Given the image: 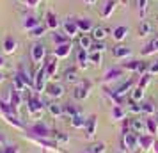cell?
<instances>
[{"mask_svg": "<svg viewBox=\"0 0 158 153\" xmlns=\"http://www.w3.org/2000/svg\"><path fill=\"white\" fill-rule=\"evenodd\" d=\"M44 32H46V27H44V25H39V27H36V29L30 30L29 36H30V37H43Z\"/></svg>", "mask_w": 158, "mask_h": 153, "instance_id": "b9f144b4", "label": "cell"}, {"mask_svg": "<svg viewBox=\"0 0 158 153\" xmlns=\"http://www.w3.org/2000/svg\"><path fill=\"white\" fill-rule=\"evenodd\" d=\"M96 126H98V116L93 114V116L87 117V123L84 126V130H85V137L87 139H94V134H96Z\"/></svg>", "mask_w": 158, "mask_h": 153, "instance_id": "30bf717a", "label": "cell"}, {"mask_svg": "<svg viewBox=\"0 0 158 153\" xmlns=\"http://www.w3.org/2000/svg\"><path fill=\"white\" fill-rule=\"evenodd\" d=\"M124 117H126L124 109H123L121 105H114V107H112V119H115V121H123Z\"/></svg>", "mask_w": 158, "mask_h": 153, "instance_id": "d6a6232c", "label": "cell"}, {"mask_svg": "<svg viewBox=\"0 0 158 153\" xmlns=\"http://www.w3.org/2000/svg\"><path fill=\"white\" fill-rule=\"evenodd\" d=\"M69 53H71V41L55 46V52H53V55H55L57 59H64V57H68Z\"/></svg>", "mask_w": 158, "mask_h": 153, "instance_id": "e0dca14e", "label": "cell"}, {"mask_svg": "<svg viewBox=\"0 0 158 153\" xmlns=\"http://www.w3.org/2000/svg\"><path fill=\"white\" fill-rule=\"evenodd\" d=\"M13 87L15 89H18V91H25V89H27V86H25V82L22 80V79H20V77H18V75H15V77H13Z\"/></svg>", "mask_w": 158, "mask_h": 153, "instance_id": "60d3db41", "label": "cell"}, {"mask_svg": "<svg viewBox=\"0 0 158 153\" xmlns=\"http://www.w3.org/2000/svg\"><path fill=\"white\" fill-rule=\"evenodd\" d=\"M39 2H41V0H25V4H27L29 7H36Z\"/></svg>", "mask_w": 158, "mask_h": 153, "instance_id": "f907efd6", "label": "cell"}, {"mask_svg": "<svg viewBox=\"0 0 158 153\" xmlns=\"http://www.w3.org/2000/svg\"><path fill=\"white\" fill-rule=\"evenodd\" d=\"M6 64V62H4V57H2V55H0V68H2V66Z\"/></svg>", "mask_w": 158, "mask_h": 153, "instance_id": "f5cc1de1", "label": "cell"}, {"mask_svg": "<svg viewBox=\"0 0 158 153\" xmlns=\"http://www.w3.org/2000/svg\"><path fill=\"white\" fill-rule=\"evenodd\" d=\"M46 95L50 96V98H60V96H64V87L60 86V84H57V82H50V84H46Z\"/></svg>", "mask_w": 158, "mask_h": 153, "instance_id": "9c48e42d", "label": "cell"}, {"mask_svg": "<svg viewBox=\"0 0 158 153\" xmlns=\"http://www.w3.org/2000/svg\"><path fill=\"white\" fill-rule=\"evenodd\" d=\"M46 80H48V75H46V66L43 62V66L39 68V71L34 77V89H36V93H43L46 89Z\"/></svg>", "mask_w": 158, "mask_h": 153, "instance_id": "7a4b0ae2", "label": "cell"}, {"mask_svg": "<svg viewBox=\"0 0 158 153\" xmlns=\"http://www.w3.org/2000/svg\"><path fill=\"white\" fill-rule=\"evenodd\" d=\"M62 32H64V34H68L69 37H73V36H77L80 30H78V25H77V22L68 18V20L62 23Z\"/></svg>", "mask_w": 158, "mask_h": 153, "instance_id": "4fadbf2b", "label": "cell"}, {"mask_svg": "<svg viewBox=\"0 0 158 153\" xmlns=\"http://www.w3.org/2000/svg\"><path fill=\"white\" fill-rule=\"evenodd\" d=\"M137 6H139V11H140V16H146V9H148V0H137Z\"/></svg>", "mask_w": 158, "mask_h": 153, "instance_id": "f6af8a7d", "label": "cell"}, {"mask_svg": "<svg viewBox=\"0 0 158 153\" xmlns=\"http://www.w3.org/2000/svg\"><path fill=\"white\" fill-rule=\"evenodd\" d=\"M123 70H130V71H137L144 75V73H148L149 70V64L148 62H144V61H128V62H123L121 64Z\"/></svg>", "mask_w": 158, "mask_h": 153, "instance_id": "277c9868", "label": "cell"}, {"mask_svg": "<svg viewBox=\"0 0 158 153\" xmlns=\"http://www.w3.org/2000/svg\"><path fill=\"white\" fill-rule=\"evenodd\" d=\"M6 80V77H4V75H2V73H0V84H2V82Z\"/></svg>", "mask_w": 158, "mask_h": 153, "instance_id": "db71d44e", "label": "cell"}, {"mask_svg": "<svg viewBox=\"0 0 158 153\" xmlns=\"http://www.w3.org/2000/svg\"><path fill=\"white\" fill-rule=\"evenodd\" d=\"M146 123H148V134L155 135V134L158 132V117H153V116H151L149 119H146Z\"/></svg>", "mask_w": 158, "mask_h": 153, "instance_id": "d590c367", "label": "cell"}, {"mask_svg": "<svg viewBox=\"0 0 158 153\" xmlns=\"http://www.w3.org/2000/svg\"><path fill=\"white\" fill-rule=\"evenodd\" d=\"M130 128H131V132L137 134V135L148 134V123H146V119H140V117L130 119Z\"/></svg>", "mask_w": 158, "mask_h": 153, "instance_id": "52a82bcc", "label": "cell"}, {"mask_svg": "<svg viewBox=\"0 0 158 153\" xmlns=\"http://www.w3.org/2000/svg\"><path fill=\"white\" fill-rule=\"evenodd\" d=\"M87 4H94V0H85Z\"/></svg>", "mask_w": 158, "mask_h": 153, "instance_id": "11a10c76", "label": "cell"}, {"mask_svg": "<svg viewBox=\"0 0 158 153\" xmlns=\"http://www.w3.org/2000/svg\"><path fill=\"white\" fill-rule=\"evenodd\" d=\"M87 153H91V151H87Z\"/></svg>", "mask_w": 158, "mask_h": 153, "instance_id": "6f0895ef", "label": "cell"}, {"mask_svg": "<svg viewBox=\"0 0 158 153\" xmlns=\"http://www.w3.org/2000/svg\"><path fill=\"white\" fill-rule=\"evenodd\" d=\"M77 62L80 64V68H85L87 62H89V53H87V50L80 48L78 53H77Z\"/></svg>", "mask_w": 158, "mask_h": 153, "instance_id": "836d02e7", "label": "cell"}, {"mask_svg": "<svg viewBox=\"0 0 158 153\" xmlns=\"http://www.w3.org/2000/svg\"><path fill=\"white\" fill-rule=\"evenodd\" d=\"M148 73H158V62H149V70Z\"/></svg>", "mask_w": 158, "mask_h": 153, "instance_id": "681fc988", "label": "cell"}, {"mask_svg": "<svg viewBox=\"0 0 158 153\" xmlns=\"http://www.w3.org/2000/svg\"><path fill=\"white\" fill-rule=\"evenodd\" d=\"M30 57L34 61V64L44 62V57H46V48H44V45H41V43L32 45V48H30Z\"/></svg>", "mask_w": 158, "mask_h": 153, "instance_id": "5b68a950", "label": "cell"}, {"mask_svg": "<svg viewBox=\"0 0 158 153\" xmlns=\"http://www.w3.org/2000/svg\"><path fill=\"white\" fill-rule=\"evenodd\" d=\"M107 34H108V29H105V27H94L91 30V36H93L94 41H103L107 37Z\"/></svg>", "mask_w": 158, "mask_h": 153, "instance_id": "cb8c5ba5", "label": "cell"}, {"mask_svg": "<svg viewBox=\"0 0 158 153\" xmlns=\"http://www.w3.org/2000/svg\"><path fill=\"white\" fill-rule=\"evenodd\" d=\"M29 132H30V135H34V137H43V139H50V137H53V132L46 126L44 123H36V125H32L29 128Z\"/></svg>", "mask_w": 158, "mask_h": 153, "instance_id": "3957f363", "label": "cell"}, {"mask_svg": "<svg viewBox=\"0 0 158 153\" xmlns=\"http://www.w3.org/2000/svg\"><path fill=\"white\" fill-rule=\"evenodd\" d=\"M16 75L25 82V86H27V87H34V79L29 75V71H25V68H23V66L18 68V73H16Z\"/></svg>", "mask_w": 158, "mask_h": 153, "instance_id": "ffe728a7", "label": "cell"}, {"mask_svg": "<svg viewBox=\"0 0 158 153\" xmlns=\"http://www.w3.org/2000/svg\"><path fill=\"white\" fill-rule=\"evenodd\" d=\"M48 107V112H50L53 117H60L62 114H64V105H59L57 102H52L46 105Z\"/></svg>", "mask_w": 158, "mask_h": 153, "instance_id": "7402d4cb", "label": "cell"}, {"mask_svg": "<svg viewBox=\"0 0 158 153\" xmlns=\"http://www.w3.org/2000/svg\"><path fill=\"white\" fill-rule=\"evenodd\" d=\"M156 52H158V37H155L153 41H149V43L144 46L142 55H151V53H156Z\"/></svg>", "mask_w": 158, "mask_h": 153, "instance_id": "f1b7e54d", "label": "cell"}, {"mask_svg": "<svg viewBox=\"0 0 158 153\" xmlns=\"http://www.w3.org/2000/svg\"><path fill=\"white\" fill-rule=\"evenodd\" d=\"M142 98H144V89L142 87H133L131 89V96H130V100H133V102H142Z\"/></svg>", "mask_w": 158, "mask_h": 153, "instance_id": "74e56055", "label": "cell"}, {"mask_svg": "<svg viewBox=\"0 0 158 153\" xmlns=\"http://www.w3.org/2000/svg\"><path fill=\"white\" fill-rule=\"evenodd\" d=\"M2 141H4V135H2V134H0V142H2Z\"/></svg>", "mask_w": 158, "mask_h": 153, "instance_id": "9f6ffc18", "label": "cell"}, {"mask_svg": "<svg viewBox=\"0 0 158 153\" xmlns=\"http://www.w3.org/2000/svg\"><path fill=\"white\" fill-rule=\"evenodd\" d=\"M64 114L69 116V117H73V116H77V114H80V110L77 109L75 105H64Z\"/></svg>", "mask_w": 158, "mask_h": 153, "instance_id": "7bdbcfd3", "label": "cell"}, {"mask_svg": "<svg viewBox=\"0 0 158 153\" xmlns=\"http://www.w3.org/2000/svg\"><path fill=\"white\" fill-rule=\"evenodd\" d=\"M112 55H114L115 59H126L131 55V50H130L128 46H123V45H117V46H114L112 48Z\"/></svg>", "mask_w": 158, "mask_h": 153, "instance_id": "d6986e66", "label": "cell"}, {"mask_svg": "<svg viewBox=\"0 0 158 153\" xmlns=\"http://www.w3.org/2000/svg\"><path fill=\"white\" fill-rule=\"evenodd\" d=\"M123 73H124V70H123L121 66L110 68V70L105 73V77H103V82H105V84H108V82H112V80H117L119 77H123Z\"/></svg>", "mask_w": 158, "mask_h": 153, "instance_id": "8fae6325", "label": "cell"}, {"mask_svg": "<svg viewBox=\"0 0 158 153\" xmlns=\"http://www.w3.org/2000/svg\"><path fill=\"white\" fill-rule=\"evenodd\" d=\"M2 48H4V52H6L7 55H13V53L16 52V48H18V41H16L13 36H7L6 39H4Z\"/></svg>", "mask_w": 158, "mask_h": 153, "instance_id": "2e32d148", "label": "cell"}, {"mask_svg": "<svg viewBox=\"0 0 158 153\" xmlns=\"http://www.w3.org/2000/svg\"><path fill=\"white\" fill-rule=\"evenodd\" d=\"M115 6H117V0H108L107 4H105V7H103V11H101V16L103 18L112 16V13L115 11Z\"/></svg>", "mask_w": 158, "mask_h": 153, "instance_id": "f546056e", "label": "cell"}, {"mask_svg": "<svg viewBox=\"0 0 158 153\" xmlns=\"http://www.w3.org/2000/svg\"><path fill=\"white\" fill-rule=\"evenodd\" d=\"M2 153H18V148H16L15 144L13 146H6V148L2 150Z\"/></svg>", "mask_w": 158, "mask_h": 153, "instance_id": "7dc6e473", "label": "cell"}, {"mask_svg": "<svg viewBox=\"0 0 158 153\" xmlns=\"http://www.w3.org/2000/svg\"><path fill=\"white\" fill-rule=\"evenodd\" d=\"M123 150H135L139 146V135L133 134V132H128V134H123Z\"/></svg>", "mask_w": 158, "mask_h": 153, "instance_id": "ba28073f", "label": "cell"}, {"mask_svg": "<svg viewBox=\"0 0 158 153\" xmlns=\"http://www.w3.org/2000/svg\"><path fill=\"white\" fill-rule=\"evenodd\" d=\"M153 150H155V153H158V139H155V144H153Z\"/></svg>", "mask_w": 158, "mask_h": 153, "instance_id": "816d5d0a", "label": "cell"}, {"mask_svg": "<svg viewBox=\"0 0 158 153\" xmlns=\"http://www.w3.org/2000/svg\"><path fill=\"white\" fill-rule=\"evenodd\" d=\"M44 66H46V75H48V79H53L55 77V73H57V68H59V59L53 55V57L46 59L44 61Z\"/></svg>", "mask_w": 158, "mask_h": 153, "instance_id": "7c38bea8", "label": "cell"}, {"mask_svg": "<svg viewBox=\"0 0 158 153\" xmlns=\"http://www.w3.org/2000/svg\"><path fill=\"white\" fill-rule=\"evenodd\" d=\"M155 135H151V134H144V135H139V146L142 148V151H148L153 148L155 144Z\"/></svg>", "mask_w": 158, "mask_h": 153, "instance_id": "5bb4252c", "label": "cell"}, {"mask_svg": "<svg viewBox=\"0 0 158 153\" xmlns=\"http://www.w3.org/2000/svg\"><path fill=\"white\" fill-rule=\"evenodd\" d=\"M43 109H44V103L37 96H27V110H29L30 117H41Z\"/></svg>", "mask_w": 158, "mask_h": 153, "instance_id": "6da1fadb", "label": "cell"}, {"mask_svg": "<svg viewBox=\"0 0 158 153\" xmlns=\"http://www.w3.org/2000/svg\"><path fill=\"white\" fill-rule=\"evenodd\" d=\"M23 29L25 30H32V29H36V27H39V20H37L36 16H27V18H25V20H23Z\"/></svg>", "mask_w": 158, "mask_h": 153, "instance_id": "4316f807", "label": "cell"}, {"mask_svg": "<svg viewBox=\"0 0 158 153\" xmlns=\"http://www.w3.org/2000/svg\"><path fill=\"white\" fill-rule=\"evenodd\" d=\"M93 36H89V34H82L78 37V46L80 48H84V50H89L91 46H93Z\"/></svg>", "mask_w": 158, "mask_h": 153, "instance_id": "83f0119b", "label": "cell"}, {"mask_svg": "<svg viewBox=\"0 0 158 153\" xmlns=\"http://www.w3.org/2000/svg\"><path fill=\"white\" fill-rule=\"evenodd\" d=\"M140 114H149V116H153V114H155V107H153V103L151 102L140 103Z\"/></svg>", "mask_w": 158, "mask_h": 153, "instance_id": "f35d334b", "label": "cell"}, {"mask_svg": "<svg viewBox=\"0 0 158 153\" xmlns=\"http://www.w3.org/2000/svg\"><path fill=\"white\" fill-rule=\"evenodd\" d=\"M53 43H55V46L64 45V43H69V36L64 34V32H57V30H55V34H53Z\"/></svg>", "mask_w": 158, "mask_h": 153, "instance_id": "e575fe53", "label": "cell"}, {"mask_svg": "<svg viewBox=\"0 0 158 153\" xmlns=\"http://www.w3.org/2000/svg\"><path fill=\"white\" fill-rule=\"evenodd\" d=\"M75 22H77V25H78V30L84 32V34H87V32H91V30L94 29L93 22H91L89 18H75Z\"/></svg>", "mask_w": 158, "mask_h": 153, "instance_id": "ac0fdd59", "label": "cell"}, {"mask_svg": "<svg viewBox=\"0 0 158 153\" xmlns=\"http://www.w3.org/2000/svg\"><path fill=\"white\" fill-rule=\"evenodd\" d=\"M89 151L91 153H105L107 151V144H105V142H94V144L89 148Z\"/></svg>", "mask_w": 158, "mask_h": 153, "instance_id": "ab89813d", "label": "cell"}, {"mask_svg": "<svg viewBox=\"0 0 158 153\" xmlns=\"http://www.w3.org/2000/svg\"><path fill=\"white\" fill-rule=\"evenodd\" d=\"M151 32H153V25H151L149 22H140V25H139V36L144 37V36H149Z\"/></svg>", "mask_w": 158, "mask_h": 153, "instance_id": "1f68e13d", "label": "cell"}, {"mask_svg": "<svg viewBox=\"0 0 158 153\" xmlns=\"http://www.w3.org/2000/svg\"><path fill=\"white\" fill-rule=\"evenodd\" d=\"M60 25V22H59V18L55 13H52V11H48L46 13V27L52 30H57V27Z\"/></svg>", "mask_w": 158, "mask_h": 153, "instance_id": "603a6c76", "label": "cell"}, {"mask_svg": "<svg viewBox=\"0 0 158 153\" xmlns=\"http://www.w3.org/2000/svg\"><path fill=\"white\" fill-rule=\"evenodd\" d=\"M2 117H4L9 125H13L15 128H20V130H23V128H25V126H23V123L18 119V116H16V114H13V112H9V114H2Z\"/></svg>", "mask_w": 158, "mask_h": 153, "instance_id": "44dd1931", "label": "cell"}, {"mask_svg": "<svg viewBox=\"0 0 158 153\" xmlns=\"http://www.w3.org/2000/svg\"><path fill=\"white\" fill-rule=\"evenodd\" d=\"M89 91H91V84L87 80H82L75 86V89H73V98H75V100H84V98L89 96Z\"/></svg>", "mask_w": 158, "mask_h": 153, "instance_id": "8992f818", "label": "cell"}, {"mask_svg": "<svg viewBox=\"0 0 158 153\" xmlns=\"http://www.w3.org/2000/svg\"><path fill=\"white\" fill-rule=\"evenodd\" d=\"M89 62H93L94 66H101V62H103V52H91L89 53Z\"/></svg>", "mask_w": 158, "mask_h": 153, "instance_id": "8d00e7d4", "label": "cell"}, {"mask_svg": "<svg viewBox=\"0 0 158 153\" xmlns=\"http://www.w3.org/2000/svg\"><path fill=\"white\" fill-rule=\"evenodd\" d=\"M69 121H71L73 128H84V126H85V123H87V119L82 116V114H77V116L69 117Z\"/></svg>", "mask_w": 158, "mask_h": 153, "instance_id": "4dcf8cb0", "label": "cell"}, {"mask_svg": "<svg viewBox=\"0 0 158 153\" xmlns=\"http://www.w3.org/2000/svg\"><path fill=\"white\" fill-rule=\"evenodd\" d=\"M55 139L60 141V142H68V137H66L64 134H60V132H55Z\"/></svg>", "mask_w": 158, "mask_h": 153, "instance_id": "c3c4849f", "label": "cell"}, {"mask_svg": "<svg viewBox=\"0 0 158 153\" xmlns=\"http://www.w3.org/2000/svg\"><path fill=\"white\" fill-rule=\"evenodd\" d=\"M64 79L66 82H69V84H78L80 79H78V71L75 70V68H68L64 71Z\"/></svg>", "mask_w": 158, "mask_h": 153, "instance_id": "d4e9b609", "label": "cell"}, {"mask_svg": "<svg viewBox=\"0 0 158 153\" xmlns=\"http://www.w3.org/2000/svg\"><path fill=\"white\" fill-rule=\"evenodd\" d=\"M128 27H124V25H119V27H115L114 32H112V37H114L115 41H123L124 37L128 36Z\"/></svg>", "mask_w": 158, "mask_h": 153, "instance_id": "484cf974", "label": "cell"}, {"mask_svg": "<svg viewBox=\"0 0 158 153\" xmlns=\"http://www.w3.org/2000/svg\"><path fill=\"white\" fill-rule=\"evenodd\" d=\"M91 48H93V52H103L105 50V43L103 41H94Z\"/></svg>", "mask_w": 158, "mask_h": 153, "instance_id": "bcb514c9", "label": "cell"}, {"mask_svg": "<svg viewBox=\"0 0 158 153\" xmlns=\"http://www.w3.org/2000/svg\"><path fill=\"white\" fill-rule=\"evenodd\" d=\"M9 103L15 110H18V107L22 105V91H18L15 87L9 89Z\"/></svg>", "mask_w": 158, "mask_h": 153, "instance_id": "9a60e30c", "label": "cell"}, {"mask_svg": "<svg viewBox=\"0 0 158 153\" xmlns=\"http://www.w3.org/2000/svg\"><path fill=\"white\" fill-rule=\"evenodd\" d=\"M151 82V73H144L142 77H140V80H139V87L146 89L148 87V84Z\"/></svg>", "mask_w": 158, "mask_h": 153, "instance_id": "ee69618b", "label": "cell"}]
</instances>
